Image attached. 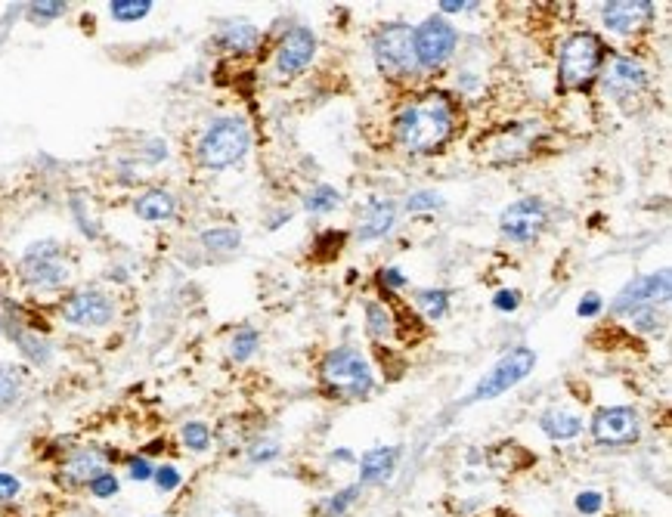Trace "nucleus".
Segmentation results:
<instances>
[{"label": "nucleus", "instance_id": "f257e3e1", "mask_svg": "<svg viewBox=\"0 0 672 517\" xmlns=\"http://www.w3.org/2000/svg\"><path fill=\"white\" fill-rule=\"evenodd\" d=\"M459 131V109L446 93L431 90L397 112L394 134L412 155H434Z\"/></svg>", "mask_w": 672, "mask_h": 517}, {"label": "nucleus", "instance_id": "f03ea898", "mask_svg": "<svg viewBox=\"0 0 672 517\" xmlns=\"http://www.w3.org/2000/svg\"><path fill=\"white\" fill-rule=\"evenodd\" d=\"M607 62L604 41L595 31H576L561 44L558 53V84L561 90H583L589 87Z\"/></svg>", "mask_w": 672, "mask_h": 517}, {"label": "nucleus", "instance_id": "7ed1b4c3", "mask_svg": "<svg viewBox=\"0 0 672 517\" xmlns=\"http://www.w3.org/2000/svg\"><path fill=\"white\" fill-rule=\"evenodd\" d=\"M248 146H251L248 124L236 115H227V118H217L208 124L196 155H199V165H205L211 171H223V168L239 165V161L248 155Z\"/></svg>", "mask_w": 672, "mask_h": 517}, {"label": "nucleus", "instance_id": "20e7f679", "mask_svg": "<svg viewBox=\"0 0 672 517\" xmlns=\"http://www.w3.org/2000/svg\"><path fill=\"white\" fill-rule=\"evenodd\" d=\"M375 66L388 81H406L419 69V56H415V35L409 25H384L372 41Z\"/></svg>", "mask_w": 672, "mask_h": 517}, {"label": "nucleus", "instance_id": "39448f33", "mask_svg": "<svg viewBox=\"0 0 672 517\" xmlns=\"http://www.w3.org/2000/svg\"><path fill=\"white\" fill-rule=\"evenodd\" d=\"M323 384L332 387L335 397H366L372 391V369L363 353L354 347H335L323 360Z\"/></svg>", "mask_w": 672, "mask_h": 517}, {"label": "nucleus", "instance_id": "423d86ee", "mask_svg": "<svg viewBox=\"0 0 672 517\" xmlns=\"http://www.w3.org/2000/svg\"><path fill=\"white\" fill-rule=\"evenodd\" d=\"M536 366V353L530 347H515L508 350L505 357L490 369L484 372V378L477 381V387L471 391L468 403H490L496 397H502L505 391H511L515 384H521Z\"/></svg>", "mask_w": 672, "mask_h": 517}, {"label": "nucleus", "instance_id": "0eeeda50", "mask_svg": "<svg viewBox=\"0 0 672 517\" xmlns=\"http://www.w3.org/2000/svg\"><path fill=\"white\" fill-rule=\"evenodd\" d=\"M592 437L598 446H632L642 437V415L635 406H604L592 418Z\"/></svg>", "mask_w": 672, "mask_h": 517}, {"label": "nucleus", "instance_id": "6e6552de", "mask_svg": "<svg viewBox=\"0 0 672 517\" xmlns=\"http://www.w3.org/2000/svg\"><path fill=\"white\" fill-rule=\"evenodd\" d=\"M22 279L35 288H59L69 279V267L62 261L59 242H35L22 257Z\"/></svg>", "mask_w": 672, "mask_h": 517}, {"label": "nucleus", "instance_id": "1a4fd4ad", "mask_svg": "<svg viewBox=\"0 0 672 517\" xmlns=\"http://www.w3.org/2000/svg\"><path fill=\"white\" fill-rule=\"evenodd\" d=\"M415 35V56H419V69H440L443 62H450V56L456 53L459 35L450 22L443 19H425L419 28L412 31Z\"/></svg>", "mask_w": 672, "mask_h": 517}, {"label": "nucleus", "instance_id": "9d476101", "mask_svg": "<svg viewBox=\"0 0 672 517\" xmlns=\"http://www.w3.org/2000/svg\"><path fill=\"white\" fill-rule=\"evenodd\" d=\"M112 316H115V304L100 288H81V292H75L62 304V319L81 329H103L112 322Z\"/></svg>", "mask_w": 672, "mask_h": 517}, {"label": "nucleus", "instance_id": "9b49d317", "mask_svg": "<svg viewBox=\"0 0 672 517\" xmlns=\"http://www.w3.org/2000/svg\"><path fill=\"white\" fill-rule=\"evenodd\" d=\"M549 223V211L539 199H521L515 205H508L499 217V230L511 242H533Z\"/></svg>", "mask_w": 672, "mask_h": 517}, {"label": "nucleus", "instance_id": "f8f14e48", "mask_svg": "<svg viewBox=\"0 0 672 517\" xmlns=\"http://www.w3.org/2000/svg\"><path fill=\"white\" fill-rule=\"evenodd\" d=\"M666 301H669V270H660V273H651V276H642V279H632L614 298L611 310L632 316L635 310L657 307V304H666Z\"/></svg>", "mask_w": 672, "mask_h": 517}, {"label": "nucleus", "instance_id": "ddd939ff", "mask_svg": "<svg viewBox=\"0 0 672 517\" xmlns=\"http://www.w3.org/2000/svg\"><path fill=\"white\" fill-rule=\"evenodd\" d=\"M651 19H654V4H648V0H614V4L601 7L604 28L620 38L638 35Z\"/></svg>", "mask_w": 672, "mask_h": 517}, {"label": "nucleus", "instance_id": "4468645a", "mask_svg": "<svg viewBox=\"0 0 672 517\" xmlns=\"http://www.w3.org/2000/svg\"><path fill=\"white\" fill-rule=\"evenodd\" d=\"M648 87V69L632 56H614L604 69V90H611L617 100H629V96L642 93Z\"/></svg>", "mask_w": 672, "mask_h": 517}, {"label": "nucleus", "instance_id": "2eb2a0df", "mask_svg": "<svg viewBox=\"0 0 672 517\" xmlns=\"http://www.w3.org/2000/svg\"><path fill=\"white\" fill-rule=\"evenodd\" d=\"M316 53V35L310 28H292L276 50V69L282 75H301Z\"/></svg>", "mask_w": 672, "mask_h": 517}, {"label": "nucleus", "instance_id": "dca6fc26", "mask_svg": "<svg viewBox=\"0 0 672 517\" xmlns=\"http://www.w3.org/2000/svg\"><path fill=\"white\" fill-rule=\"evenodd\" d=\"M106 471V459L100 456V452L93 449H75L66 456V462H62V471L59 477H66V483H72V487H87V483Z\"/></svg>", "mask_w": 672, "mask_h": 517}, {"label": "nucleus", "instance_id": "f3484780", "mask_svg": "<svg viewBox=\"0 0 672 517\" xmlns=\"http://www.w3.org/2000/svg\"><path fill=\"white\" fill-rule=\"evenodd\" d=\"M539 428H542V434H546L549 440L564 443V440L580 437L586 425H583V415H576V412H570L564 406H552V409H546L539 415Z\"/></svg>", "mask_w": 672, "mask_h": 517}, {"label": "nucleus", "instance_id": "a211bd4d", "mask_svg": "<svg viewBox=\"0 0 672 517\" xmlns=\"http://www.w3.org/2000/svg\"><path fill=\"white\" fill-rule=\"evenodd\" d=\"M397 459H400L397 446H378V449L363 452V459H360V483L366 487V483L391 480L394 471H397Z\"/></svg>", "mask_w": 672, "mask_h": 517}, {"label": "nucleus", "instance_id": "6ab92c4d", "mask_svg": "<svg viewBox=\"0 0 672 517\" xmlns=\"http://www.w3.org/2000/svg\"><path fill=\"white\" fill-rule=\"evenodd\" d=\"M394 220H397V205H394L391 199H378V202L366 205V214H363V220H360L357 236H360L363 242H375V239H381V236H388V233H391Z\"/></svg>", "mask_w": 672, "mask_h": 517}, {"label": "nucleus", "instance_id": "aec40b11", "mask_svg": "<svg viewBox=\"0 0 672 517\" xmlns=\"http://www.w3.org/2000/svg\"><path fill=\"white\" fill-rule=\"evenodd\" d=\"M134 211H137V217H143L149 223H158V220H171L177 214V202L165 189H149L134 202Z\"/></svg>", "mask_w": 672, "mask_h": 517}, {"label": "nucleus", "instance_id": "412c9836", "mask_svg": "<svg viewBox=\"0 0 672 517\" xmlns=\"http://www.w3.org/2000/svg\"><path fill=\"white\" fill-rule=\"evenodd\" d=\"M220 44L227 50H233V53H251L261 44V31L254 25H248V22H230L220 31Z\"/></svg>", "mask_w": 672, "mask_h": 517}, {"label": "nucleus", "instance_id": "4be33fe9", "mask_svg": "<svg viewBox=\"0 0 672 517\" xmlns=\"http://www.w3.org/2000/svg\"><path fill=\"white\" fill-rule=\"evenodd\" d=\"M366 329L375 341H388L394 335V313L378 304V301H366Z\"/></svg>", "mask_w": 672, "mask_h": 517}, {"label": "nucleus", "instance_id": "5701e85b", "mask_svg": "<svg viewBox=\"0 0 672 517\" xmlns=\"http://www.w3.org/2000/svg\"><path fill=\"white\" fill-rule=\"evenodd\" d=\"M360 496H363V483H350V487H344L335 496H329L323 502V508H319V514H323V517H344L350 508L360 502Z\"/></svg>", "mask_w": 672, "mask_h": 517}, {"label": "nucleus", "instance_id": "b1692460", "mask_svg": "<svg viewBox=\"0 0 672 517\" xmlns=\"http://www.w3.org/2000/svg\"><path fill=\"white\" fill-rule=\"evenodd\" d=\"M338 205H341V192H338L335 186H329V183L313 186V189L307 192V199H304V208H307L310 214H329V211H335Z\"/></svg>", "mask_w": 672, "mask_h": 517}, {"label": "nucleus", "instance_id": "393cba45", "mask_svg": "<svg viewBox=\"0 0 672 517\" xmlns=\"http://www.w3.org/2000/svg\"><path fill=\"white\" fill-rule=\"evenodd\" d=\"M415 307L437 322L446 316V310H450V292H443V288H425V292L415 295Z\"/></svg>", "mask_w": 672, "mask_h": 517}, {"label": "nucleus", "instance_id": "a878e982", "mask_svg": "<svg viewBox=\"0 0 672 517\" xmlns=\"http://www.w3.org/2000/svg\"><path fill=\"white\" fill-rule=\"evenodd\" d=\"M242 242L239 230H233V226H214V230L202 233V245L211 251V254H227V251H236Z\"/></svg>", "mask_w": 672, "mask_h": 517}, {"label": "nucleus", "instance_id": "bb28decb", "mask_svg": "<svg viewBox=\"0 0 672 517\" xmlns=\"http://www.w3.org/2000/svg\"><path fill=\"white\" fill-rule=\"evenodd\" d=\"M109 10L118 22H137V19L149 16L152 0H112Z\"/></svg>", "mask_w": 672, "mask_h": 517}, {"label": "nucleus", "instance_id": "cd10ccee", "mask_svg": "<svg viewBox=\"0 0 672 517\" xmlns=\"http://www.w3.org/2000/svg\"><path fill=\"white\" fill-rule=\"evenodd\" d=\"M19 391H22V375H19L13 366L0 363V409L10 406V403H16Z\"/></svg>", "mask_w": 672, "mask_h": 517}, {"label": "nucleus", "instance_id": "c85d7f7f", "mask_svg": "<svg viewBox=\"0 0 672 517\" xmlns=\"http://www.w3.org/2000/svg\"><path fill=\"white\" fill-rule=\"evenodd\" d=\"M180 437H183L186 449H192V452H205L211 446V428L202 422H186Z\"/></svg>", "mask_w": 672, "mask_h": 517}, {"label": "nucleus", "instance_id": "c756f323", "mask_svg": "<svg viewBox=\"0 0 672 517\" xmlns=\"http://www.w3.org/2000/svg\"><path fill=\"white\" fill-rule=\"evenodd\" d=\"M87 490H90L96 499H112V496H118L121 483H118V477L106 468V471H100V474H96V477L87 483Z\"/></svg>", "mask_w": 672, "mask_h": 517}, {"label": "nucleus", "instance_id": "7c9ffc66", "mask_svg": "<svg viewBox=\"0 0 672 517\" xmlns=\"http://www.w3.org/2000/svg\"><path fill=\"white\" fill-rule=\"evenodd\" d=\"M258 341H261V335L254 332V329H242V332H236V338H233V344H230V353H233V360H248L254 350H258Z\"/></svg>", "mask_w": 672, "mask_h": 517}, {"label": "nucleus", "instance_id": "2f4dec72", "mask_svg": "<svg viewBox=\"0 0 672 517\" xmlns=\"http://www.w3.org/2000/svg\"><path fill=\"white\" fill-rule=\"evenodd\" d=\"M406 208H409V214H428V211L443 208V199L431 189H422V192H412V196L406 199Z\"/></svg>", "mask_w": 672, "mask_h": 517}, {"label": "nucleus", "instance_id": "473e14b6", "mask_svg": "<svg viewBox=\"0 0 672 517\" xmlns=\"http://www.w3.org/2000/svg\"><path fill=\"white\" fill-rule=\"evenodd\" d=\"M62 13H66V4H62V0H38V4H28V16L35 22L59 19Z\"/></svg>", "mask_w": 672, "mask_h": 517}, {"label": "nucleus", "instance_id": "72a5a7b5", "mask_svg": "<svg viewBox=\"0 0 672 517\" xmlns=\"http://www.w3.org/2000/svg\"><path fill=\"white\" fill-rule=\"evenodd\" d=\"M152 480H155V487L162 490V493H174V490L180 487V483H183V477H180V471H177L174 465H162V468H155Z\"/></svg>", "mask_w": 672, "mask_h": 517}, {"label": "nucleus", "instance_id": "f704fd0d", "mask_svg": "<svg viewBox=\"0 0 672 517\" xmlns=\"http://www.w3.org/2000/svg\"><path fill=\"white\" fill-rule=\"evenodd\" d=\"M16 341H19V347L25 350V357H31L35 363H47V360H50V347H47L44 341H38L35 335H19Z\"/></svg>", "mask_w": 672, "mask_h": 517}, {"label": "nucleus", "instance_id": "c9c22d12", "mask_svg": "<svg viewBox=\"0 0 672 517\" xmlns=\"http://www.w3.org/2000/svg\"><path fill=\"white\" fill-rule=\"evenodd\" d=\"M279 452H282L279 440H258L251 446V462L254 465H267V462L279 459Z\"/></svg>", "mask_w": 672, "mask_h": 517}, {"label": "nucleus", "instance_id": "e433bc0d", "mask_svg": "<svg viewBox=\"0 0 672 517\" xmlns=\"http://www.w3.org/2000/svg\"><path fill=\"white\" fill-rule=\"evenodd\" d=\"M127 474H131V480L143 483V480H152L155 468H152V462L146 456H131V459H127Z\"/></svg>", "mask_w": 672, "mask_h": 517}, {"label": "nucleus", "instance_id": "4c0bfd02", "mask_svg": "<svg viewBox=\"0 0 672 517\" xmlns=\"http://www.w3.org/2000/svg\"><path fill=\"white\" fill-rule=\"evenodd\" d=\"M604 508V496L598 490H583L576 496V511L580 514H598Z\"/></svg>", "mask_w": 672, "mask_h": 517}, {"label": "nucleus", "instance_id": "58836bf2", "mask_svg": "<svg viewBox=\"0 0 672 517\" xmlns=\"http://www.w3.org/2000/svg\"><path fill=\"white\" fill-rule=\"evenodd\" d=\"M518 304H521V295L515 292V288H502V292L493 298V307H496L499 313H515Z\"/></svg>", "mask_w": 672, "mask_h": 517}, {"label": "nucleus", "instance_id": "ea45409f", "mask_svg": "<svg viewBox=\"0 0 672 517\" xmlns=\"http://www.w3.org/2000/svg\"><path fill=\"white\" fill-rule=\"evenodd\" d=\"M19 490H22L19 477H13V474H7V471H0V502H10V499H16V496H19Z\"/></svg>", "mask_w": 672, "mask_h": 517}, {"label": "nucleus", "instance_id": "a19ab883", "mask_svg": "<svg viewBox=\"0 0 672 517\" xmlns=\"http://www.w3.org/2000/svg\"><path fill=\"white\" fill-rule=\"evenodd\" d=\"M378 279H381L384 288H391V292H400V288H406V276H403L397 267H384V270L378 273Z\"/></svg>", "mask_w": 672, "mask_h": 517}, {"label": "nucleus", "instance_id": "79ce46f5", "mask_svg": "<svg viewBox=\"0 0 672 517\" xmlns=\"http://www.w3.org/2000/svg\"><path fill=\"white\" fill-rule=\"evenodd\" d=\"M576 313H580V316H598V313H601V295L589 292V295L580 301V307H576Z\"/></svg>", "mask_w": 672, "mask_h": 517}, {"label": "nucleus", "instance_id": "37998d69", "mask_svg": "<svg viewBox=\"0 0 672 517\" xmlns=\"http://www.w3.org/2000/svg\"><path fill=\"white\" fill-rule=\"evenodd\" d=\"M443 13H462V10H468V7H477V4H465V0H440L437 4Z\"/></svg>", "mask_w": 672, "mask_h": 517}]
</instances>
